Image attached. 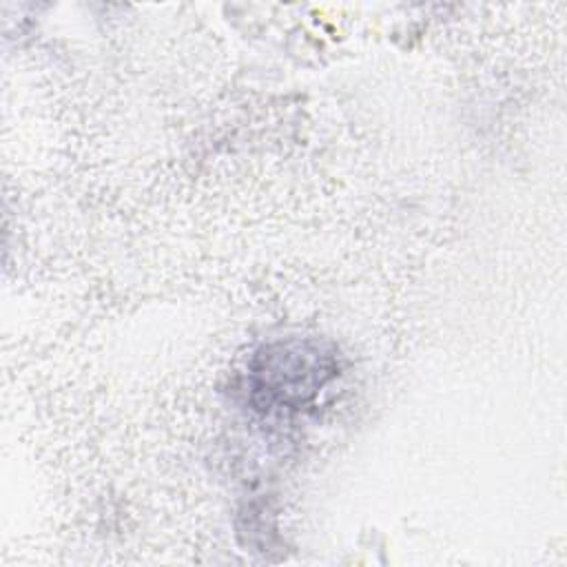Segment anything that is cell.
I'll return each instance as SVG.
<instances>
[{"label": "cell", "instance_id": "6da1fadb", "mask_svg": "<svg viewBox=\"0 0 567 567\" xmlns=\"http://www.w3.org/2000/svg\"><path fill=\"white\" fill-rule=\"evenodd\" d=\"M337 372V357L317 341L264 346L250 363V394L261 410H301Z\"/></svg>", "mask_w": 567, "mask_h": 567}]
</instances>
